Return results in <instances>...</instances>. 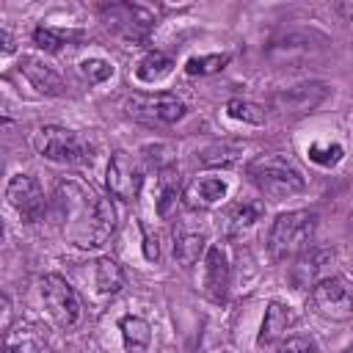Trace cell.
<instances>
[{
    "label": "cell",
    "mask_w": 353,
    "mask_h": 353,
    "mask_svg": "<svg viewBox=\"0 0 353 353\" xmlns=\"http://www.w3.org/2000/svg\"><path fill=\"white\" fill-rule=\"evenodd\" d=\"M226 116L243 124H265V108L251 99H240V97L226 102Z\"/></svg>",
    "instance_id": "obj_25"
},
{
    "label": "cell",
    "mask_w": 353,
    "mask_h": 353,
    "mask_svg": "<svg viewBox=\"0 0 353 353\" xmlns=\"http://www.w3.org/2000/svg\"><path fill=\"white\" fill-rule=\"evenodd\" d=\"M262 212H265V207H262L259 201H251V199L237 201V204L229 210V215H226V232H229V234H243V232H248V229L262 218Z\"/></svg>",
    "instance_id": "obj_19"
},
{
    "label": "cell",
    "mask_w": 353,
    "mask_h": 353,
    "mask_svg": "<svg viewBox=\"0 0 353 353\" xmlns=\"http://www.w3.org/2000/svg\"><path fill=\"white\" fill-rule=\"evenodd\" d=\"M80 39H83L80 30H66V28H52V25H36L33 28V44L39 50H47V52H58L61 47L80 41Z\"/></svg>",
    "instance_id": "obj_20"
},
{
    "label": "cell",
    "mask_w": 353,
    "mask_h": 353,
    "mask_svg": "<svg viewBox=\"0 0 353 353\" xmlns=\"http://www.w3.org/2000/svg\"><path fill=\"white\" fill-rule=\"evenodd\" d=\"M33 146L41 157L52 163H63V165H85L94 160V146L83 135L66 127H55V124L41 127L33 138Z\"/></svg>",
    "instance_id": "obj_4"
},
{
    "label": "cell",
    "mask_w": 353,
    "mask_h": 353,
    "mask_svg": "<svg viewBox=\"0 0 353 353\" xmlns=\"http://www.w3.org/2000/svg\"><path fill=\"white\" fill-rule=\"evenodd\" d=\"M207 254V234L196 226L179 223L174 226V256L182 268H190L193 262H199V256Z\"/></svg>",
    "instance_id": "obj_15"
},
{
    "label": "cell",
    "mask_w": 353,
    "mask_h": 353,
    "mask_svg": "<svg viewBox=\"0 0 353 353\" xmlns=\"http://www.w3.org/2000/svg\"><path fill=\"white\" fill-rule=\"evenodd\" d=\"M309 309L323 320L347 323L353 320V281L347 276H325L309 290Z\"/></svg>",
    "instance_id": "obj_5"
},
{
    "label": "cell",
    "mask_w": 353,
    "mask_h": 353,
    "mask_svg": "<svg viewBox=\"0 0 353 353\" xmlns=\"http://www.w3.org/2000/svg\"><path fill=\"white\" fill-rule=\"evenodd\" d=\"M105 182H108V190H110L113 199L132 201V199H138V193H141L143 168H141V163H138L132 154H127V152H113L110 160H108Z\"/></svg>",
    "instance_id": "obj_9"
},
{
    "label": "cell",
    "mask_w": 353,
    "mask_h": 353,
    "mask_svg": "<svg viewBox=\"0 0 353 353\" xmlns=\"http://www.w3.org/2000/svg\"><path fill=\"white\" fill-rule=\"evenodd\" d=\"M77 69H80V74H83V80H85L88 85H99V83H105V80L113 77V63L105 61V58H99V55L83 58V61L77 63Z\"/></svg>",
    "instance_id": "obj_26"
},
{
    "label": "cell",
    "mask_w": 353,
    "mask_h": 353,
    "mask_svg": "<svg viewBox=\"0 0 353 353\" xmlns=\"http://www.w3.org/2000/svg\"><path fill=\"white\" fill-rule=\"evenodd\" d=\"M6 199L28 223H36L44 215V190L30 174H14L6 185Z\"/></svg>",
    "instance_id": "obj_11"
},
{
    "label": "cell",
    "mask_w": 353,
    "mask_h": 353,
    "mask_svg": "<svg viewBox=\"0 0 353 353\" xmlns=\"http://www.w3.org/2000/svg\"><path fill=\"white\" fill-rule=\"evenodd\" d=\"M124 270L116 259L110 256H102L97 259V268H94V284H97V292L102 295H116L121 287H124Z\"/></svg>",
    "instance_id": "obj_21"
},
{
    "label": "cell",
    "mask_w": 353,
    "mask_h": 353,
    "mask_svg": "<svg viewBox=\"0 0 353 353\" xmlns=\"http://www.w3.org/2000/svg\"><path fill=\"white\" fill-rule=\"evenodd\" d=\"M39 292H41V301L50 312V317L61 325V328H74L83 317V306H80V298L77 292L69 287L66 279L55 276V273H47L41 276L39 281Z\"/></svg>",
    "instance_id": "obj_7"
},
{
    "label": "cell",
    "mask_w": 353,
    "mask_h": 353,
    "mask_svg": "<svg viewBox=\"0 0 353 353\" xmlns=\"http://www.w3.org/2000/svg\"><path fill=\"white\" fill-rule=\"evenodd\" d=\"M314 232H317V212H312V210L281 212V215H276V221L270 226V234H268L270 254L276 259L298 256V254L312 248Z\"/></svg>",
    "instance_id": "obj_3"
},
{
    "label": "cell",
    "mask_w": 353,
    "mask_h": 353,
    "mask_svg": "<svg viewBox=\"0 0 353 353\" xmlns=\"http://www.w3.org/2000/svg\"><path fill=\"white\" fill-rule=\"evenodd\" d=\"M226 63H229V52L193 55V58H188L185 72H188V74H199V77H204V74H215V72H221Z\"/></svg>",
    "instance_id": "obj_27"
},
{
    "label": "cell",
    "mask_w": 353,
    "mask_h": 353,
    "mask_svg": "<svg viewBox=\"0 0 353 353\" xmlns=\"http://www.w3.org/2000/svg\"><path fill=\"white\" fill-rule=\"evenodd\" d=\"M248 176L259 188V193L268 196L270 201L292 199V196L303 193V188H306L303 174L281 154H262V157L251 160L248 163Z\"/></svg>",
    "instance_id": "obj_2"
},
{
    "label": "cell",
    "mask_w": 353,
    "mask_h": 353,
    "mask_svg": "<svg viewBox=\"0 0 353 353\" xmlns=\"http://www.w3.org/2000/svg\"><path fill=\"white\" fill-rule=\"evenodd\" d=\"M306 154H309L312 163H317V165H323V168H331V165H336V163L345 157V149H342V143L314 141V143H309Z\"/></svg>",
    "instance_id": "obj_28"
},
{
    "label": "cell",
    "mask_w": 353,
    "mask_h": 353,
    "mask_svg": "<svg viewBox=\"0 0 353 353\" xmlns=\"http://www.w3.org/2000/svg\"><path fill=\"white\" fill-rule=\"evenodd\" d=\"M179 201V174H174V168H160V179H157V215L168 218L174 212Z\"/></svg>",
    "instance_id": "obj_23"
},
{
    "label": "cell",
    "mask_w": 353,
    "mask_h": 353,
    "mask_svg": "<svg viewBox=\"0 0 353 353\" xmlns=\"http://www.w3.org/2000/svg\"><path fill=\"white\" fill-rule=\"evenodd\" d=\"M141 232H143V256L149 262H157L160 259V243H157V234H152V229L146 223H141Z\"/></svg>",
    "instance_id": "obj_30"
},
{
    "label": "cell",
    "mask_w": 353,
    "mask_h": 353,
    "mask_svg": "<svg viewBox=\"0 0 353 353\" xmlns=\"http://www.w3.org/2000/svg\"><path fill=\"white\" fill-rule=\"evenodd\" d=\"M226 193H229V182L226 179H221V176H201V179H193L185 188V201L193 210H210L218 201H223Z\"/></svg>",
    "instance_id": "obj_14"
},
{
    "label": "cell",
    "mask_w": 353,
    "mask_h": 353,
    "mask_svg": "<svg viewBox=\"0 0 353 353\" xmlns=\"http://www.w3.org/2000/svg\"><path fill=\"white\" fill-rule=\"evenodd\" d=\"M55 204L63 221V234L80 248H99L116 226L113 204L80 179H61Z\"/></svg>",
    "instance_id": "obj_1"
},
{
    "label": "cell",
    "mask_w": 353,
    "mask_h": 353,
    "mask_svg": "<svg viewBox=\"0 0 353 353\" xmlns=\"http://www.w3.org/2000/svg\"><path fill=\"white\" fill-rule=\"evenodd\" d=\"M6 353H47L44 347H39L33 339H19V342H8Z\"/></svg>",
    "instance_id": "obj_31"
},
{
    "label": "cell",
    "mask_w": 353,
    "mask_h": 353,
    "mask_svg": "<svg viewBox=\"0 0 353 353\" xmlns=\"http://www.w3.org/2000/svg\"><path fill=\"white\" fill-rule=\"evenodd\" d=\"M331 262H334V251L331 248H320L312 245L309 251L295 256V265L290 268V281L295 290H312L317 281H323L325 276H331Z\"/></svg>",
    "instance_id": "obj_12"
},
{
    "label": "cell",
    "mask_w": 353,
    "mask_h": 353,
    "mask_svg": "<svg viewBox=\"0 0 353 353\" xmlns=\"http://www.w3.org/2000/svg\"><path fill=\"white\" fill-rule=\"evenodd\" d=\"M229 281H232V270H229V259L223 254L221 245H210L204 254V292L210 301L223 303L229 295Z\"/></svg>",
    "instance_id": "obj_13"
},
{
    "label": "cell",
    "mask_w": 353,
    "mask_h": 353,
    "mask_svg": "<svg viewBox=\"0 0 353 353\" xmlns=\"http://www.w3.org/2000/svg\"><path fill=\"white\" fill-rule=\"evenodd\" d=\"M19 69H22V74L30 80V85H33L36 91L50 94V97L63 94V80H61V74H58L52 66H47L44 61H39V58H22Z\"/></svg>",
    "instance_id": "obj_16"
},
{
    "label": "cell",
    "mask_w": 353,
    "mask_h": 353,
    "mask_svg": "<svg viewBox=\"0 0 353 353\" xmlns=\"http://www.w3.org/2000/svg\"><path fill=\"white\" fill-rule=\"evenodd\" d=\"M99 17L105 28L121 41L141 44L154 28V14L141 3H105L99 6Z\"/></svg>",
    "instance_id": "obj_6"
},
{
    "label": "cell",
    "mask_w": 353,
    "mask_h": 353,
    "mask_svg": "<svg viewBox=\"0 0 353 353\" xmlns=\"http://www.w3.org/2000/svg\"><path fill=\"white\" fill-rule=\"evenodd\" d=\"M347 353H353V347H350V350H347Z\"/></svg>",
    "instance_id": "obj_32"
},
{
    "label": "cell",
    "mask_w": 353,
    "mask_h": 353,
    "mask_svg": "<svg viewBox=\"0 0 353 353\" xmlns=\"http://www.w3.org/2000/svg\"><path fill=\"white\" fill-rule=\"evenodd\" d=\"M119 328H121V339H124L127 353H146V347L152 342L149 320H143L141 314H127V317H121Z\"/></svg>",
    "instance_id": "obj_18"
},
{
    "label": "cell",
    "mask_w": 353,
    "mask_h": 353,
    "mask_svg": "<svg viewBox=\"0 0 353 353\" xmlns=\"http://www.w3.org/2000/svg\"><path fill=\"white\" fill-rule=\"evenodd\" d=\"M124 110L146 124H174L185 116V102L174 94H132L127 97Z\"/></svg>",
    "instance_id": "obj_8"
},
{
    "label": "cell",
    "mask_w": 353,
    "mask_h": 353,
    "mask_svg": "<svg viewBox=\"0 0 353 353\" xmlns=\"http://www.w3.org/2000/svg\"><path fill=\"white\" fill-rule=\"evenodd\" d=\"M331 88L325 83H298L292 88H284V91H276L270 97V108L279 110L281 116H303V113H312L317 110L325 99H328Z\"/></svg>",
    "instance_id": "obj_10"
},
{
    "label": "cell",
    "mask_w": 353,
    "mask_h": 353,
    "mask_svg": "<svg viewBox=\"0 0 353 353\" xmlns=\"http://www.w3.org/2000/svg\"><path fill=\"white\" fill-rule=\"evenodd\" d=\"M292 323H295V312H292L287 303H281V301H270L268 309H265V317H262L256 342H259V345H268V342L279 339Z\"/></svg>",
    "instance_id": "obj_17"
},
{
    "label": "cell",
    "mask_w": 353,
    "mask_h": 353,
    "mask_svg": "<svg viewBox=\"0 0 353 353\" xmlns=\"http://www.w3.org/2000/svg\"><path fill=\"white\" fill-rule=\"evenodd\" d=\"M240 157V146L237 143H212L204 146L201 152H196V163L204 168H218V165H232Z\"/></svg>",
    "instance_id": "obj_24"
},
{
    "label": "cell",
    "mask_w": 353,
    "mask_h": 353,
    "mask_svg": "<svg viewBox=\"0 0 353 353\" xmlns=\"http://www.w3.org/2000/svg\"><path fill=\"white\" fill-rule=\"evenodd\" d=\"M273 353H317V342L306 334H292L276 345Z\"/></svg>",
    "instance_id": "obj_29"
},
{
    "label": "cell",
    "mask_w": 353,
    "mask_h": 353,
    "mask_svg": "<svg viewBox=\"0 0 353 353\" xmlns=\"http://www.w3.org/2000/svg\"><path fill=\"white\" fill-rule=\"evenodd\" d=\"M171 69H174L171 55H165L163 50H149V52L138 61V66H135V77H138L141 83H157V80H163Z\"/></svg>",
    "instance_id": "obj_22"
}]
</instances>
